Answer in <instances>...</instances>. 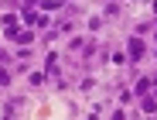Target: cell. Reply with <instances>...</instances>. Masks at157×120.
Listing matches in <instances>:
<instances>
[{
	"instance_id": "cell-1",
	"label": "cell",
	"mask_w": 157,
	"mask_h": 120,
	"mask_svg": "<svg viewBox=\"0 0 157 120\" xmlns=\"http://www.w3.org/2000/svg\"><path fill=\"white\" fill-rule=\"evenodd\" d=\"M0 24H4V31H7V34L17 31V17H14V14H4V17H0Z\"/></svg>"
},
{
	"instance_id": "cell-2",
	"label": "cell",
	"mask_w": 157,
	"mask_h": 120,
	"mask_svg": "<svg viewBox=\"0 0 157 120\" xmlns=\"http://www.w3.org/2000/svg\"><path fill=\"white\" fill-rule=\"evenodd\" d=\"M140 55H144V41H140V38H133V41H130V58L137 62Z\"/></svg>"
},
{
	"instance_id": "cell-3",
	"label": "cell",
	"mask_w": 157,
	"mask_h": 120,
	"mask_svg": "<svg viewBox=\"0 0 157 120\" xmlns=\"http://www.w3.org/2000/svg\"><path fill=\"white\" fill-rule=\"evenodd\" d=\"M147 89H150V82H147V79H144V82H137V89H133V93H137V96H144V93H147Z\"/></svg>"
},
{
	"instance_id": "cell-4",
	"label": "cell",
	"mask_w": 157,
	"mask_h": 120,
	"mask_svg": "<svg viewBox=\"0 0 157 120\" xmlns=\"http://www.w3.org/2000/svg\"><path fill=\"white\" fill-rule=\"evenodd\" d=\"M144 110L147 113H157V100H144Z\"/></svg>"
},
{
	"instance_id": "cell-5",
	"label": "cell",
	"mask_w": 157,
	"mask_h": 120,
	"mask_svg": "<svg viewBox=\"0 0 157 120\" xmlns=\"http://www.w3.org/2000/svg\"><path fill=\"white\" fill-rule=\"evenodd\" d=\"M7 82H10V76H7L4 69H0V86H7Z\"/></svg>"
},
{
	"instance_id": "cell-6",
	"label": "cell",
	"mask_w": 157,
	"mask_h": 120,
	"mask_svg": "<svg viewBox=\"0 0 157 120\" xmlns=\"http://www.w3.org/2000/svg\"><path fill=\"white\" fill-rule=\"evenodd\" d=\"M154 10H157V0H154Z\"/></svg>"
}]
</instances>
